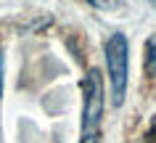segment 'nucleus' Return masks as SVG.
<instances>
[{
  "mask_svg": "<svg viewBox=\"0 0 156 143\" xmlns=\"http://www.w3.org/2000/svg\"><path fill=\"white\" fill-rule=\"evenodd\" d=\"M146 66H148V72L156 77V37H151V40L146 42Z\"/></svg>",
  "mask_w": 156,
  "mask_h": 143,
  "instance_id": "3",
  "label": "nucleus"
},
{
  "mask_svg": "<svg viewBox=\"0 0 156 143\" xmlns=\"http://www.w3.org/2000/svg\"><path fill=\"white\" fill-rule=\"evenodd\" d=\"M82 133L80 143L101 141V119H103V80L98 69H90L82 85Z\"/></svg>",
  "mask_w": 156,
  "mask_h": 143,
  "instance_id": "1",
  "label": "nucleus"
},
{
  "mask_svg": "<svg viewBox=\"0 0 156 143\" xmlns=\"http://www.w3.org/2000/svg\"><path fill=\"white\" fill-rule=\"evenodd\" d=\"M0 98H3V45H0Z\"/></svg>",
  "mask_w": 156,
  "mask_h": 143,
  "instance_id": "4",
  "label": "nucleus"
},
{
  "mask_svg": "<svg viewBox=\"0 0 156 143\" xmlns=\"http://www.w3.org/2000/svg\"><path fill=\"white\" fill-rule=\"evenodd\" d=\"M106 66L111 82V103L122 106L127 93V74H130V42L122 32H114L106 40Z\"/></svg>",
  "mask_w": 156,
  "mask_h": 143,
  "instance_id": "2",
  "label": "nucleus"
}]
</instances>
